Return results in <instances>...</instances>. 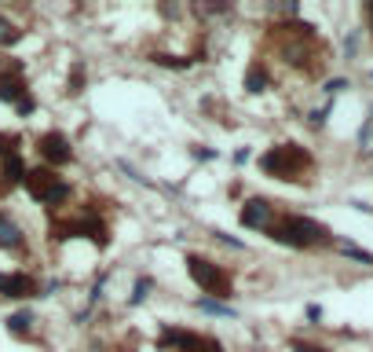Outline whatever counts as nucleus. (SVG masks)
I'll use <instances>...</instances> for the list:
<instances>
[{
  "instance_id": "obj_23",
  "label": "nucleus",
  "mask_w": 373,
  "mask_h": 352,
  "mask_svg": "<svg viewBox=\"0 0 373 352\" xmlns=\"http://www.w3.org/2000/svg\"><path fill=\"white\" fill-rule=\"evenodd\" d=\"M15 110H19V114L26 118V114H34V110H37V103H34V95H26V100L19 103V107H15Z\"/></svg>"
},
{
  "instance_id": "obj_5",
  "label": "nucleus",
  "mask_w": 373,
  "mask_h": 352,
  "mask_svg": "<svg viewBox=\"0 0 373 352\" xmlns=\"http://www.w3.org/2000/svg\"><path fill=\"white\" fill-rule=\"evenodd\" d=\"M187 271H190V279L202 286L205 294H213V297H231V276L216 264V261H209V257H198V253H187Z\"/></svg>"
},
{
  "instance_id": "obj_25",
  "label": "nucleus",
  "mask_w": 373,
  "mask_h": 352,
  "mask_svg": "<svg viewBox=\"0 0 373 352\" xmlns=\"http://www.w3.org/2000/svg\"><path fill=\"white\" fill-rule=\"evenodd\" d=\"M293 348H297V352H326L322 345H307V341H293Z\"/></svg>"
},
{
  "instance_id": "obj_15",
  "label": "nucleus",
  "mask_w": 373,
  "mask_h": 352,
  "mask_svg": "<svg viewBox=\"0 0 373 352\" xmlns=\"http://www.w3.org/2000/svg\"><path fill=\"white\" fill-rule=\"evenodd\" d=\"M194 305H198L202 312H209V316H223V319H234V316H238L231 305H220V301H213V297H198Z\"/></svg>"
},
{
  "instance_id": "obj_24",
  "label": "nucleus",
  "mask_w": 373,
  "mask_h": 352,
  "mask_svg": "<svg viewBox=\"0 0 373 352\" xmlns=\"http://www.w3.org/2000/svg\"><path fill=\"white\" fill-rule=\"evenodd\" d=\"M190 154H194V158H202V162H213V158H216V151H209V147H205V151H202V147H194Z\"/></svg>"
},
{
  "instance_id": "obj_30",
  "label": "nucleus",
  "mask_w": 373,
  "mask_h": 352,
  "mask_svg": "<svg viewBox=\"0 0 373 352\" xmlns=\"http://www.w3.org/2000/svg\"><path fill=\"white\" fill-rule=\"evenodd\" d=\"M370 77H373V74H370Z\"/></svg>"
},
{
  "instance_id": "obj_20",
  "label": "nucleus",
  "mask_w": 373,
  "mask_h": 352,
  "mask_svg": "<svg viewBox=\"0 0 373 352\" xmlns=\"http://www.w3.org/2000/svg\"><path fill=\"white\" fill-rule=\"evenodd\" d=\"M355 52H359V29H351V34L344 37V55L355 59Z\"/></svg>"
},
{
  "instance_id": "obj_8",
  "label": "nucleus",
  "mask_w": 373,
  "mask_h": 352,
  "mask_svg": "<svg viewBox=\"0 0 373 352\" xmlns=\"http://www.w3.org/2000/svg\"><path fill=\"white\" fill-rule=\"evenodd\" d=\"M37 154L44 158L48 169H62V165L73 162V147H70V140L62 133H44L37 140Z\"/></svg>"
},
{
  "instance_id": "obj_28",
  "label": "nucleus",
  "mask_w": 373,
  "mask_h": 352,
  "mask_svg": "<svg viewBox=\"0 0 373 352\" xmlns=\"http://www.w3.org/2000/svg\"><path fill=\"white\" fill-rule=\"evenodd\" d=\"M161 15H169V19H176V15H180V8H176V4H161Z\"/></svg>"
},
{
  "instance_id": "obj_4",
  "label": "nucleus",
  "mask_w": 373,
  "mask_h": 352,
  "mask_svg": "<svg viewBox=\"0 0 373 352\" xmlns=\"http://www.w3.org/2000/svg\"><path fill=\"white\" fill-rule=\"evenodd\" d=\"M22 187L29 191V198L41 202V205H62V202L70 198V191H73L55 169H48V165H41V169H26Z\"/></svg>"
},
{
  "instance_id": "obj_11",
  "label": "nucleus",
  "mask_w": 373,
  "mask_h": 352,
  "mask_svg": "<svg viewBox=\"0 0 373 352\" xmlns=\"http://www.w3.org/2000/svg\"><path fill=\"white\" fill-rule=\"evenodd\" d=\"M22 176H26V162L19 151L0 154V195H8L15 184H22Z\"/></svg>"
},
{
  "instance_id": "obj_18",
  "label": "nucleus",
  "mask_w": 373,
  "mask_h": 352,
  "mask_svg": "<svg viewBox=\"0 0 373 352\" xmlns=\"http://www.w3.org/2000/svg\"><path fill=\"white\" fill-rule=\"evenodd\" d=\"M337 250L344 253V257L359 261V264H373V253H370V250H363V246H351V243H337Z\"/></svg>"
},
{
  "instance_id": "obj_19",
  "label": "nucleus",
  "mask_w": 373,
  "mask_h": 352,
  "mask_svg": "<svg viewBox=\"0 0 373 352\" xmlns=\"http://www.w3.org/2000/svg\"><path fill=\"white\" fill-rule=\"evenodd\" d=\"M85 77H88V74H85V62H73V74H70L66 92H70V95H77L80 88H85Z\"/></svg>"
},
{
  "instance_id": "obj_6",
  "label": "nucleus",
  "mask_w": 373,
  "mask_h": 352,
  "mask_svg": "<svg viewBox=\"0 0 373 352\" xmlns=\"http://www.w3.org/2000/svg\"><path fill=\"white\" fill-rule=\"evenodd\" d=\"M161 352H223V345L209 334H194V330H180V327H165L157 338Z\"/></svg>"
},
{
  "instance_id": "obj_2",
  "label": "nucleus",
  "mask_w": 373,
  "mask_h": 352,
  "mask_svg": "<svg viewBox=\"0 0 373 352\" xmlns=\"http://www.w3.org/2000/svg\"><path fill=\"white\" fill-rule=\"evenodd\" d=\"M62 238H92L99 250L110 246V228L106 220L95 213V205H80L70 217L52 220V243H62Z\"/></svg>"
},
{
  "instance_id": "obj_26",
  "label": "nucleus",
  "mask_w": 373,
  "mask_h": 352,
  "mask_svg": "<svg viewBox=\"0 0 373 352\" xmlns=\"http://www.w3.org/2000/svg\"><path fill=\"white\" fill-rule=\"evenodd\" d=\"M307 319H311V323H318V319H322V305H307Z\"/></svg>"
},
{
  "instance_id": "obj_12",
  "label": "nucleus",
  "mask_w": 373,
  "mask_h": 352,
  "mask_svg": "<svg viewBox=\"0 0 373 352\" xmlns=\"http://www.w3.org/2000/svg\"><path fill=\"white\" fill-rule=\"evenodd\" d=\"M0 250H8V253L26 250V235L19 228V220H15L11 213H4V210H0Z\"/></svg>"
},
{
  "instance_id": "obj_21",
  "label": "nucleus",
  "mask_w": 373,
  "mask_h": 352,
  "mask_svg": "<svg viewBox=\"0 0 373 352\" xmlns=\"http://www.w3.org/2000/svg\"><path fill=\"white\" fill-rule=\"evenodd\" d=\"M330 110H333V100H330L326 107H318V110H311V125H326V118H330Z\"/></svg>"
},
{
  "instance_id": "obj_22",
  "label": "nucleus",
  "mask_w": 373,
  "mask_h": 352,
  "mask_svg": "<svg viewBox=\"0 0 373 352\" xmlns=\"http://www.w3.org/2000/svg\"><path fill=\"white\" fill-rule=\"evenodd\" d=\"M344 88H348V81H344V77H333V81H326V95H330V100H333L337 92H344Z\"/></svg>"
},
{
  "instance_id": "obj_9",
  "label": "nucleus",
  "mask_w": 373,
  "mask_h": 352,
  "mask_svg": "<svg viewBox=\"0 0 373 352\" xmlns=\"http://www.w3.org/2000/svg\"><path fill=\"white\" fill-rule=\"evenodd\" d=\"M0 297L11 301H26V297H41V283L26 271H0Z\"/></svg>"
},
{
  "instance_id": "obj_3",
  "label": "nucleus",
  "mask_w": 373,
  "mask_h": 352,
  "mask_svg": "<svg viewBox=\"0 0 373 352\" xmlns=\"http://www.w3.org/2000/svg\"><path fill=\"white\" fill-rule=\"evenodd\" d=\"M260 169L274 180H307V172H311V154H307L300 143H279V147H271L267 154H260Z\"/></svg>"
},
{
  "instance_id": "obj_10",
  "label": "nucleus",
  "mask_w": 373,
  "mask_h": 352,
  "mask_svg": "<svg viewBox=\"0 0 373 352\" xmlns=\"http://www.w3.org/2000/svg\"><path fill=\"white\" fill-rule=\"evenodd\" d=\"M279 220L274 217V205L267 198H249L246 205H241V224L253 231H271V224Z\"/></svg>"
},
{
  "instance_id": "obj_27",
  "label": "nucleus",
  "mask_w": 373,
  "mask_h": 352,
  "mask_svg": "<svg viewBox=\"0 0 373 352\" xmlns=\"http://www.w3.org/2000/svg\"><path fill=\"white\" fill-rule=\"evenodd\" d=\"M249 162V147H241L238 154H234V165H246Z\"/></svg>"
},
{
  "instance_id": "obj_17",
  "label": "nucleus",
  "mask_w": 373,
  "mask_h": 352,
  "mask_svg": "<svg viewBox=\"0 0 373 352\" xmlns=\"http://www.w3.org/2000/svg\"><path fill=\"white\" fill-rule=\"evenodd\" d=\"M150 290H154V279H150V276H139L136 286H132V297H128V305H143V301L150 297Z\"/></svg>"
},
{
  "instance_id": "obj_29",
  "label": "nucleus",
  "mask_w": 373,
  "mask_h": 352,
  "mask_svg": "<svg viewBox=\"0 0 373 352\" xmlns=\"http://www.w3.org/2000/svg\"><path fill=\"white\" fill-rule=\"evenodd\" d=\"M366 15H370V22H373V4H366Z\"/></svg>"
},
{
  "instance_id": "obj_16",
  "label": "nucleus",
  "mask_w": 373,
  "mask_h": 352,
  "mask_svg": "<svg viewBox=\"0 0 373 352\" xmlns=\"http://www.w3.org/2000/svg\"><path fill=\"white\" fill-rule=\"evenodd\" d=\"M19 41H22V29L15 26L11 19L0 15V48H11V44H19Z\"/></svg>"
},
{
  "instance_id": "obj_14",
  "label": "nucleus",
  "mask_w": 373,
  "mask_h": 352,
  "mask_svg": "<svg viewBox=\"0 0 373 352\" xmlns=\"http://www.w3.org/2000/svg\"><path fill=\"white\" fill-rule=\"evenodd\" d=\"M267 85H271V74H267V67H264V62L256 59L253 67L246 70V92H253V95H256V92H264Z\"/></svg>"
},
{
  "instance_id": "obj_1",
  "label": "nucleus",
  "mask_w": 373,
  "mask_h": 352,
  "mask_svg": "<svg viewBox=\"0 0 373 352\" xmlns=\"http://www.w3.org/2000/svg\"><path fill=\"white\" fill-rule=\"evenodd\" d=\"M267 235L274 238V243L293 246V250H315V246H330L333 243L326 224H318L311 217H300V213H289L282 220H274Z\"/></svg>"
},
{
  "instance_id": "obj_7",
  "label": "nucleus",
  "mask_w": 373,
  "mask_h": 352,
  "mask_svg": "<svg viewBox=\"0 0 373 352\" xmlns=\"http://www.w3.org/2000/svg\"><path fill=\"white\" fill-rule=\"evenodd\" d=\"M26 95H29V92H26V70H22V59L0 55V103L19 107Z\"/></svg>"
},
{
  "instance_id": "obj_13",
  "label": "nucleus",
  "mask_w": 373,
  "mask_h": 352,
  "mask_svg": "<svg viewBox=\"0 0 373 352\" xmlns=\"http://www.w3.org/2000/svg\"><path fill=\"white\" fill-rule=\"evenodd\" d=\"M34 323H37V316L29 312V309H19V312H11L8 316V334L11 338H26V341H34Z\"/></svg>"
}]
</instances>
